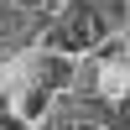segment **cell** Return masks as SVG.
<instances>
[{"label":"cell","instance_id":"1","mask_svg":"<svg viewBox=\"0 0 130 130\" xmlns=\"http://www.w3.org/2000/svg\"><path fill=\"white\" fill-rule=\"evenodd\" d=\"M47 42H52V52H62V57L89 52V47L104 42V21H99V10H94L89 0H68V5L57 10V21L47 26Z\"/></svg>","mask_w":130,"mask_h":130},{"label":"cell","instance_id":"2","mask_svg":"<svg viewBox=\"0 0 130 130\" xmlns=\"http://www.w3.org/2000/svg\"><path fill=\"white\" fill-rule=\"evenodd\" d=\"M37 78H42V83H47V89H62V83H68V78H73V62H68V57H62V52H47V57H42V62H37Z\"/></svg>","mask_w":130,"mask_h":130},{"label":"cell","instance_id":"3","mask_svg":"<svg viewBox=\"0 0 130 130\" xmlns=\"http://www.w3.org/2000/svg\"><path fill=\"white\" fill-rule=\"evenodd\" d=\"M37 5H42V10H62L68 0H37Z\"/></svg>","mask_w":130,"mask_h":130},{"label":"cell","instance_id":"4","mask_svg":"<svg viewBox=\"0 0 130 130\" xmlns=\"http://www.w3.org/2000/svg\"><path fill=\"white\" fill-rule=\"evenodd\" d=\"M21 5H37V0H21Z\"/></svg>","mask_w":130,"mask_h":130},{"label":"cell","instance_id":"5","mask_svg":"<svg viewBox=\"0 0 130 130\" xmlns=\"http://www.w3.org/2000/svg\"><path fill=\"white\" fill-rule=\"evenodd\" d=\"M78 130H94V125H78Z\"/></svg>","mask_w":130,"mask_h":130}]
</instances>
